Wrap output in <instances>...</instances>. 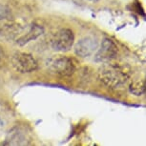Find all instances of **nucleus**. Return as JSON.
<instances>
[{
  "label": "nucleus",
  "instance_id": "f257e3e1",
  "mask_svg": "<svg viewBox=\"0 0 146 146\" xmlns=\"http://www.w3.org/2000/svg\"><path fill=\"white\" fill-rule=\"evenodd\" d=\"M130 78V74L124 67L106 62L98 71V79L105 86L115 89L125 84Z\"/></svg>",
  "mask_w": 146,
  "mask_h": 146
},
{
  "label": "nucleus",
  "instance_id": "f03ea898",
  "mask_svg": "<svg viewBox=\"0 0 146 146\" xmlns=\"http://www.w3.org/2000/svg\"><path fill=\"white\" fill-rule=\"evenodd\" d=\"M75 44V34L71 29L62 28L58 30L53 35L51 40V46L56 52L70 51Z\"/></svg>",
  "mask_w": 146,
  "mask_h": 146
},
{
  "label": "nucleus",
  "instance_id": "7ed1b4c3",
  "mask_svg": "<svg viewBox=\"0 0 146 146\" xmlns=\"http://www.w3.org/2000/svg\"><path fill=\"white\" fill-rule=\"evenodd\" d=\"M49 70L59 76H71L76 72L74 60L68 56H57L51 59L48 64Z\"/></svg>",
  "mask_w": 146,
  "mask_h": 146
},
{
  "label": "nucleus",
  "instance_id": "20e7f679",
  "mask_svg": "<svg viewBox=\"0 0 146 146\" xmlns=\"http://www.w3.org/2000/svg\"><path fill=\"white\" fill-rule=\"evenodd\" d=\"M12 65L16 71L21 74H29L37 70V61L32 54L18 52L12 57Z\"/></svg>",
  "mask_w": 146,
  "mask_h": 146
},
{
  "label": "nucleus",
  "instance_id": "39448f33",
  "mask_svg": "<svg viewBox=\"0 0 146 146\" xmlns=\"http://www.w3.org/2000/svg\"><path fill=\"white\" fill-rule=\"evenodd\" d=\"M31 141L32 137L27 127L17 125L9 131L4 145H29Z\"/></svg>",
  "mask_w": 146,
  "mask_h": 146
},
{
  "label": "nucleus",
  "instance_id": "423d86ee",
  "mask_svg": "<svg viewBox=\"0 0 146 146\" xmlns=\"http://www.w3.org/2000/svg\"><path fill=\"white\" fill-rule=\"evenodd\" d=\"M118 48L115 42L110 38H104L100 44V49L95 56V60L96 62L106 63L112 61L117 56Z\"/></svg>",
  "mask_w": 146,
  "mask_h": 146
},
{
  "label": "nucleus",
  "instance_id": "0eeeda50",
  "mask_svg": "<svg viewBox=\"0 0 146 146\" xmlns=\"http://www.w3.org/2000/svg\"><path fill=\"white\" fill-rule=\"evenodd\" d=\"M73 47L78 56L89 57L98 50V41L93 36H85L74 44Z\"/></svg>",
  "mask_w": 146,
  "mask_h": 146
},
{
  "label": "nucleus",
  "instance_id": "6e6552de",
  "mask_svg": "<svg viewBox=\"0 0 146 146\" xmlns=\"http://www.w3.org/2000/svg\"><path fill=\"white\" fill-rule=\"evenodd\" d=\"M44 34V29L41 26L37 24H33L30 26L29 30L24 35H20L16 39V44L19 46H24L33 40L37 39L38 37L41 36Z\"/></svg>",
  "mask_w": 146,
  "mask_h": 146
},
{
  "label": "nucleus",
  "instance_id": "1a4fd4ad",
  "mask_svg": "<svg viewBox=\"0 0 146 146\" xmlns=\"http://www.w3.org/2000/svg\"><path fill=\"white\" fill-rule=\"evenodd\" d=\"M129 91L131 94L135 96H142L145 93V80L144 79H137V80L132 82L129 86Z\"/></svg>",
  "mask_w": 146,
  "mask_h": 146
},
{
  "label": "nucleus",
  "instance_id": "9d476101",
  "mask_svg": "<svg viewBox=\"0 0 146 146\" xmlns=\"http://www.w3.org/2000/svg\"><path fill=\"white\" fill-rule=\"evenodd\" d=\"M12 12L6 5H0V22L9 21L12 19Z\"/></svg>",
  "mask_w": 146,
  "mask_h": 146
},
{
  "label": "nucleus",
  "instance_id": "9b49d317",
  "mask_svg": "<svg viewBox=\"0 0 146 146\" xmlns=\"http://www.w3.org/2000/svg\"><path fill=\"white\" fill-rule=\"evenodd\" d=\"M2 57H3V53H2L1 49H0V60L2 59Z\"/></svg>",
  "mask_w": 146,
  "mask_h": 146
},
{
  "label": "nucleus",
  "instance_id": "f8f14e48",
  "mask_svg": "<svg viewBox=\"0 0 146 146\" xmlns=\"http://www.w3.org/2000/svg\"><path fill=\"white\" fill-rule=\"evenodd\" d=\"M88 1H91V2H94V3H96V2H98L100 0H88Z\"/></svg>",
  "mask_w": 146,
  "mask_h": 146
}]
</instances>
